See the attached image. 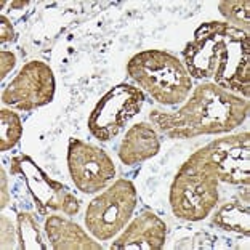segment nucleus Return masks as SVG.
Masks as SVG:
<instances>
[{
	"mask_svg": "<svg viewBox=\"0 0 250 250\" xmlns=\"http://www.w3.org/2000/svg\"><path fill=\"white\" fill-rule=\"evenodd\" d=\"M0 175H2V199H0V208H5L8 206V202H10V196H8V178H7V173H5V170L2 168L0 170Z\"/></svg>",
	"mask_w": 250,
	"mask_h": 250,
	"instance_id": "20",
	"label": "nucleus"
},
{
	"mask_svg": "<svg viewBox=\"0 0 250 250\" xmlns=\"http://www.w3.org/2000/svg\"><path fill=\"white\" fill-rule=\"evenodd\" d=\"M161 151V141L149 124L140 122L128 128L119 146V159L125 166H136L154 157Z\"/></svg>",
	"mask_w": 250,
	"mask_h": 250,
	"instance_id": "12",
	"label": "nucleus"
},
{
	"mask_svg": "<svg viewBox=\"0 0 250 250\" xmlns=\"http://www.w3.org/2000/svg\"><path fill=\"white\" fill-rule=\"evenodd\" d=\"M136 204L138 194L135 185L125 178L117 180L88 204L85 226L96 239L109 241L125 228Z\"/></svg>",
	"mask_w": 250,
	"mask_h": 250,
	"instance_id": "5",
	"label": "nucleus"
},
{
	"mask_svg": "<svg viewBox=\"0 0 250 250\" xmlns=\"http://www.w3.org/2000/svg\"><path fill=\"white\" fill-rule=\"evenodd\" d=\"M249 100L213 82L197 85L177 112L152 111L151 121L173 140L229 133L247 119Z\"/></svg>",
	"mask_w": 250,
	"mask_h": 250,
	"instance_id": "2",
	"label": "nucleus"
},
{
	"mask_svg": "<svg viewBox=\"0 0 250 250\" xmlns=\"http://www.w3.org/2000/svg\"><path fill=\"white\" fill-rule=\"evenodd\" d=\"M250 133L242 132L220 138L207 145L208 156L217 170L218 180L229 185L250 183Z\"/></svg>",
	"mask_w": 250,
	"mask_h": 250,
	"instance_id": "10",
	"label": "nucleus"
},
{
	"mask_svg": "<svg viewBox=\"0 0 250 250\" xmlns=\"http://www.w3.org/2000/svg\"><path fill=\"white\" fill-rule=\"evenodd\" d=\"M10 173L24 180L41 217H45L48 210H56L66 215H76L81 210V202L76 194L60 181L50 178L32 157L26 154L15 156L11 159Z\"/></svg>",
	"mask_w": 250,
	"mask_h": 250,
	"instance_id": "6",
	"label": "nucleus"
},
{
	"mask_svg": "<svg viewBox=\"0 0 250 250\" xmlns=\"http://www.w3.org/2000/svg\"><path fill=\"white\" fill-rule=\"evenodd\" d=\"M15 64H16V56L11 52L2 50V52H0V77L2 79L7 77V74L13 69Z\"/></svg>",
	"mask_w": 250,
	"mask_h": 250,
	"instance_id": "19",
	"label": "nucleus"
},
{
	"mask_svg": "<svg viewBox=\"0 0 250 250\" xmlns=\"http://www.w3.org/2000/svg\"><path fill=\"white\" fill-rule=\"evenodd\" d=\"M22 136V122L16 112L0 111V151H10L18 145Z\"/></svg>",
	"mask_w": 250,
	"mask_h": 250,
	"instance_id": "16",
	"label": "nucleus"
},
{
	"mask_svg": "<svg viewBox=\"0 0 250 250\" xmlns=\"http://www.w3.org/2000/svg\"><path fill=\"white\" fill-rule=\"evenodd\" d=\"M145 93L138 87L121 83L101 98L88 117V130L96 140L109 141L141 111Z\"/></svg>",
	"mask_w": 250,
	"mask_h": 250,
	"instance_id": "7",
	"label": "nucleus"
},
{
	"mask_svg": "<svg viewBox=\"0 0 250 250\" xmlns=\"http://www.w3.org/2000/svg\"><path fill=\"white\" fill-rule=\"evenodd\" d=\"M249 188L246 186L242 194L234 197L232 201L226 202L218 208L213 215L212 223L220 229L239 232V234L249 236L250 232V204H249Z\"/></svg>",
	"mask_w": 250,
	"mask_h": 250,
	"instance_id": "14",
	"label": "nucleus"
},
{
	"mask_svg": "<svg viewBox=\"0 0 250 250\" xmlns=\"http://www.w3.org/2000/svg\"><path fill=\"white\" fill-rule=\"evenodd\" d=\"M18 249L21 250H34V249H41L45 250L48 246L43 241L42 229L36 218L31 213H20L18 215Z\"/></svg>",
	"mask_w": 250,
	"mask_h": 250,
	"instance_id": "15",
	"label": "nucleus"
},
{
	"mask_svg": "<svg viewBox=\"0 0 250 250\" xmlns=\"http://www.w3.org/2000/svg\"><path fill=\"white\" fill-rule=\"evenodd\" d=\"M167 237V225L154 212L143 210L117 239L111 250H159Z\"/></svg>",
	"mask_w": 250,
	"mask_h": 250,
	"instance_id": "11",
	"label": "nucleus"
},
{
	"mask_svg": "<svg viewBox=\"0 0 250 250\" xmlns=\"http://www.w3.org/2000/svg\"><path fill=\"white\" fill-rule=\"evenodd\" d=\"M15 27L7 16H0V43H7L15 41Z\"/></svg>",
	"mask_w": 250,
	"mask_h": 250,
	"instance_id": "18",
	"label": "nucleus"
},
{
	"mask_svg": "<svg viewBox=\"0 0 250 250\" xmlns=\"http://www.w3.org/2000/svg\"><path fill=\"white\" fill-rule=\"evenodd\" d=\"M186 69L194 79H213L225 90L249 100L250 37L228 22L208 21L197 27L183 50Z\"/></svg>",
	"mask_w": 250,
	"mask_h": 250,
	"instance_id": "1",
	"label": "nucleus"
},
{
	"mask_svg": "<svg viewBox=\"0 0 250 250\" xmlns=\"http://www.w3.org/2000/svg\"><path fill=\"white\" fill-rule=\"evenodd\" d=\"M45 232L55 250H101L81 226L60 215H50L45 220Z\"/></svg>",
	"mask_w": 250,
	"mask_h": 250,
	"instance_id": "13",
	"label": "nucleus"
},
{
	"mask_svg": "<svg viewBox=\"0 0 250 250\" xmlns=\"http://www.w3.org/2000/svg\"><path fill=\"white\" fill-rule=\"evenodd\" d=\"M218 175L204 146L180 167L170 186V207L186 221L207 218L218 202Z\"/></svg>",
	"mask_w": 250,
	"mask_h": 250,
	"instance_id": "3",
	"label": "nucleus"
},
{
	"mask_svg": "<svg viewBox=\"0 0 250 250\" xmlns=\"http://www.w3.org/2000/svg\"><path fill=\"white\" fill-rule=\"evenodd\" d=\"M220 13L223 15L228 24L232 27H237L244 32L249 34L250 26V3L247 0H225V2L218 3Z\"/></svg>",
	"mask_w": 250,
	"mask_h": 250,
	"instance_id": "17",
	"label": "nucleus"
},
{
	"mask_svg": "<svg viewBox=\"0 0 250 250\" xmlns=\"http://www.w3.org/2000/svg\"><path fill=\"white\" fill-rule=\"evenodd\" d=\"M67 168L74 185L85 194L104 189L116 177V166L101 147L71 138L67 146Z\"/></svg>",
	"mask_w": 250,
	"mask_h": 250,
	"instance_id": "8",
	"label": "nucleus"
},
{
	"mask_svg": "<svg viewBox=\"0 0 250 250\" xmlns=\"http://www.w3.org/2000/svg\"><path fill=\"white\" fill-rule=\"evenodd\" d=\"M55 76L47 62L32 60L21 67L16 77L2 92L3 104L20 111H32L52 103Z\"/></svg>",
	"mask_w": 250,
	"mask_h": 250,
	"instance_id": "9",
	"label": "nucleus"
},
{
	"mask_svg": "<svg viewBox=\"0 0 250 250\" xmlns=\"http://www.w3.org/2000/svg\"><path fill=\"white\" fill-rule=\"evenodd\" d=\"M127 72L157 103H183L192 88V77L177 56L164 50H145L133 55Z\"/></svg>",
	"mask_w": 250,
	"mask_h": 250,
	"instance_id": "4",
	"label": "nucleus"
}]
</instances>
